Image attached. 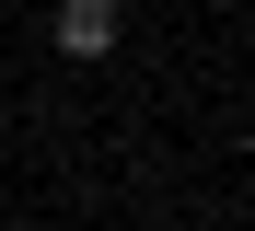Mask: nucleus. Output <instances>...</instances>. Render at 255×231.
Returning a JSON list of instances; mask_svg holds the SVG:
<instances>
[{
	"label": "nucleus",
	"mask_w": 255,
	"mask_h": 231,
	"mask_svg": "<svg viewBox=\"0 0 255 231\" xmlns=\"http://www.w3.org/2000/svg\"><path fill=\"white\" fill-rule=\"evenodd\" d=\"M58 46H70V58H105V46H116V0H70V12H58Z\"/></svg>",
	"instance_id": "1"
}]
</instances>
